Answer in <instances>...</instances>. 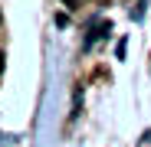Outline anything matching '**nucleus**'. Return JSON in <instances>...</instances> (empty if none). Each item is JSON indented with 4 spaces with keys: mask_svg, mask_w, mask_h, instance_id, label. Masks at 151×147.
Listing matches in <instances>:
<instances>
[{
    "mask_svg": "<svg viewBox=\"0 0 151 147\" xmlns=\"http://www.w3.org/2000/svg\"><path fill=\"white\" fill-rule=\"evenodd\" d=\"M0 72H4V53H0Z\"/></svg>",
    "mask_w": 151,
    "mask_h": 147,
    "instance_id": "f257e3e1",
    "label": "nucleus"
},
{
    "mask_svg": "<svg viewBox=\"0 0 151 147\" xmlns=\"http://www.w3.org/2000/svg\"><path fill=\"white\" fill-rule=\"evenodd\" d=\"M63 4H69V7H76V0H63Z\"/></svg>",
    "mask_w": 151,
    "mask_h": 147,
    "instance_id": "f03ea898",
    "label": "nucleus"
}]
</instances>
